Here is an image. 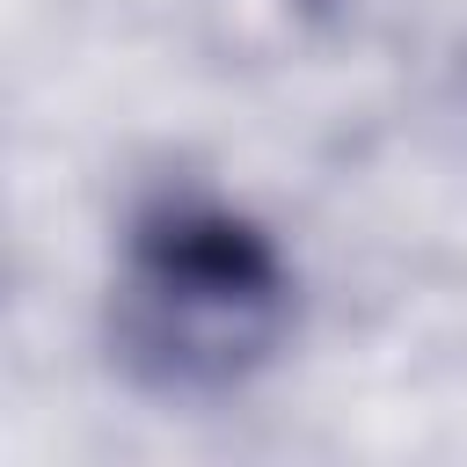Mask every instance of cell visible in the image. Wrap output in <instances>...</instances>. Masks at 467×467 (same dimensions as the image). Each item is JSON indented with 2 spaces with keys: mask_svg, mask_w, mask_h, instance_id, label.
Instances as JSON below:
<instances>
[{
  "mask_svg": "<svg viewBox=\"0 0 467 467\" xmlns=\"http://www.w3.org/2000/svg\"><path fill=\"white\" fill-rule=\"evenodd\" d=\"M299 336V263L241 197L175 175L124 204L102 292L109 365L161 401H226Z\"/></svg>",
  "mask_w": 467,
  "mask_h": 467,
  "instance_id": "6da1fadb",
  "label": "cell"
}]
</instances>
